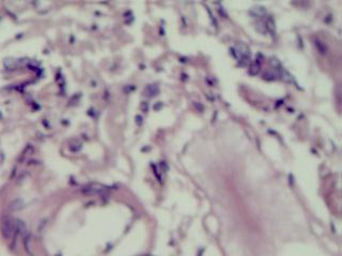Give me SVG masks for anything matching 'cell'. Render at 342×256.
I'll use <instances>...</instances> for the list:
<instances>
[{
  "label": "cell",
  "instance_id": "cell-1",
  "mask_svg": "<svg viewBox=\"0 0 342 256\" xmlns=\"http://www.w3.org/2000/svg\"><path fill=\"white\" fill-rule=\"evenodd\" d=\"M108 189L105 186L99 185V184H91V185H87L85 187H82L80 189V192L83 195H103L107 193Z\"/></svg>",
  "mask_w": 342,
  "mask_h": 256
},
{
  "label": "cell",
  "instance_id": "cell-2",
  "mask_svg": "<svg viewBox=\"0 0 342 256\" xmlns=\"http://www.w3.org/2000/svg\"><path fill=\"white\" fill-rule=\"evenodd\" d=\"M16 232V222L13 219L6 218L1 223V233L6 239H10Z\"/></svg>",
  "mask_w": 342,
  "mask_h": 256
},
{
  "label": "cell",
  "instance_id": "cell-3",
  "mask_svg": "<svg viewBox=\"0 0 342 256\" xmlns=\"http://www.w3.org/2000/svg\"><path fill=\"white\" fill-rule=\"evenodd\" d=\"M22 206H23V201L20 199H16L11 203L10 208L13 209V210H17V209H19Z\"/></svg>",
  "mask_w": 342,
  "mask_h": 256
}]
</instances>
